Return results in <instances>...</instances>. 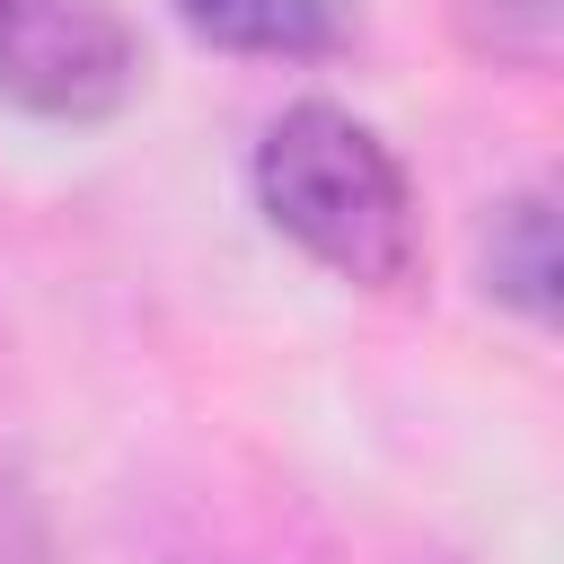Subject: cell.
Here are the masks:
<instances>
[{"mask_svg": "<svg viewBox=\"0 0 564 564\" xmlns=\"http://www.w3.org/2000/svg\"><path fill=\"white\" fill-rule=\"evenodd\" d=\"M555 282H564L555 203H546V185H529V194L494 203V220H485V291H494L511 317L546 326V317H555Z\"/></svg>", "mask_w": 564, "mask_h": 564, "instance_id": "cell-4", "label": "cell"}, {"mask_svg": "<svg viewBox=\"0 0 564 564\" xmlns=\"http://www.w3.org/2000/svg\"><path fill=\"white\" fill-rule=\"evenodd\" d=\"M511 9H546V0H511Z\"/></svg>", "mask_w": 564, "mask_h": 564, "instance_id": "cell-7", "label": "cell"}, {"mask_svg": "<svg viewBox=\"0 0 564 564\" xmlns=\"http://www.w3.org/2000/svg\"><path fill=\"white\" fill-rule=\"evenodd\" d=\"M264 220L352 291H405L423 264V212L405 159L335 97H300L256 141Z\"/></svg>", "mask_w": 564, "mask_h": 564, "instance_id": "cell-1", "label": "cell"}, {"mask_svg": "<svg viewBox=\"0 0 564 564\" xmlns=\"http://www.w3.org/2000/svg\"><path fill=\"white\" fill-rule=\"evenodd\" d=\"M185 35L212 53H256V62H326L344 44L335 0H176Z\"/></svg>", "mask_w": 564, "mask_h": 564, "instance_id": "cell-3", "label": "cell"}, {"mask_svg": "<svg viewBox=\"0 0 564 564\" xmlns=\"http://www.w3.org/2000/svg\"><path fill=\"white\" fill-rule=\"evenodd\" d=\"M0 564H53V529H44V502L26 485V467L0 449Z\"/></svg>", "mask_w": 564, "mask_h": 564, "instance_id": "cell-5", "label": "cell"}, {"mask_svg": "<svg viewBox=\"0 0 564 564\" xmlns=\"http://www.w3.org/2000/svg\"><path fill=\"white\" fill-rule=\"evenodd\" d=\"M423 564H458V555H423Z\"/></svg>", "mask_w": 564, "mask_h": 564, "instance_id": "cell-6", "label": "cell"}, {"mask_svg": "<svg viewBox=\"0 0 564 564\" xmlns=\"http://www.w3.org/2000/svg\"><path fill=\"white\" fill-rule=\"evenodd\" d=\"M141 88V35L115 0H0V106L106 123Z\"/></svg>", "mask_w": 564, "mask_h": 564, "instance_id": "cell-2", "label": "cell"}]
</instances>
